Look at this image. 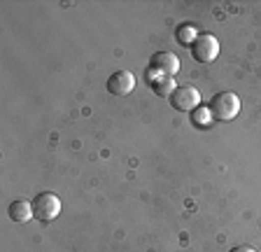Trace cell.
Listing matches in <instances>:
<instances>
[{
	"label": "cell",
	"mask_w": 261,
	"mask_h": 252,
	"mask_svg": "<svg viewBox=\"0 0 261 252\" xmlns=\"http://www.w3.org/2000/svg\"><path fill=\"white\" fill-rule=\"evenodd\" d=\"M210 115L217 121H231L240 112V98L233 91H222L217 96H212L210 100Z\"/></svg>",
	"instance_id": "obj_1"
},
{
	"label": "cell",
	"mask_w": 261,
	"mask_h": 252,
	"mask_svg": "<svg viewBox=\"0 0 261 252\" xmlns=\"http://www.w3.org/2000/svg\"><path fill=\"white\" fill-rule=\"evenodd\" d=\"M33 215L40 219V222H51L61 215V201L56 194L51 192H42L33 198Z\"/></svg>",
	"instance_id": "obj_2"
},
{
	"label": "cell",
	"mask_w": 261,
	"mask_h": 252,
	"mask_svg": "<svg viewBox=\"0 0 261 252\" xmlns=\"http://www.w3.org/2000/svg\"><path fill=\"white\" fill-rule=\"evenodd\" d=\"M219 54V42L215 35L210 33H201L196 35V40L191 42V56H194L198 63H212Z\"/></svg>",
	"instance_id": "obj_3"
},
{
	"label": "cell",
	"mask_w": 261,
	"mask_h": 252,
	"mask_svg": "<svg viewBox=\"0 0 261 252\" xmlns=\"http://www.w3.org/2000/svg\"><path fill=\"white\" fill-rule=\"evenodd\" d=\"M198 103H201V93H198L196 87H189V84L177 87L173 91V96H170V105L175 110H179V112H191V110L198 108Z\"/></svg>",
	"instance_id": "obj_4"
},
{
	"label": "cell",
	"mask_w": 261,
	"mask_h": 252,
	"mask_svg": "<svg viewBox=\"0 0 261 252\" xmlns=\"http://www.w3.org/2000/svg\"><path fill=\"white\" fill-rule=\"evenodd\" d=\"M179 70V59L173 52H156L149 59V72L161 77H173Z\"/></svg>",
	"instance_id": "obj_5"
},
{
	"label": "cell",
	"mask_w": 261,
	"mask_h": 252,
	"mask_svg": "<svg viewBox=\"0 0 261 252\" xmlns=\"http://www.w3.org/2000/svg\"><path fill=\"white\" fill-rule=\"evenodd\" d=\"M136 89V77L128 70H117L114 75H110L108 80V91L114 96H128Z\"/></svg>",
	"instance_id": "obj_6"
},
{
	"label": "cell",
	"mask_w": 261,
	"mask_h": 252,
	"mask_svg": "<svg viewBox=\"0 0 261 252\" xmlns=\"http://www.w3.org/2000/svg\"><path fill=\"white\" fill-rule=\"evenodd\" d=\"M7 215H10L12 222H19V224H26L31 217H35V215H33V203L23 201V198L12 201L10 208H7Z\"/></svg>",
	"instance_id": "obj_7"
},
{
	"label": "cell",
	"mask_w": 261,
	"mask_h": 252,
	"mask_svg": "<svg viewBox=\"0 0 261 252\" xmlns=\"http://www.w3.org/2000/svg\"><path fill=\"white\" fill-rule=\"evenodd\" d=\"M147 80H149V87L154 89V93L156 96H161V98H170L173 96V91L177 87H175L173 77H159V75H152V72H147Z\"/></svg>",
	"instance_id": "obj_8"
},
{
	"label": "cell",
	"mask_w": 261,
	"mask_h": 252,
	"mask_svg": "<svg viewBox=\"0 0 261 252\" xmlns=\"http://www.w3.org/2000/svg\"><path fill=\"white\" fill-rule=\"evenodd\" d=\"M194 33H196V28L191 26V23H182V26L175 31V38H177L179 44H185V47H191V42H194Z\"/></svg>",
	"instance_id": "obj_9"
},
{
	"label": "cell",
	"mask_w": 261,
	"mask_h": 252,
	"mask_svg": "<svg viewBox=\"0 0 261 252\" xmlns=\"http://www.w3.org/2000/svg\"><path fill=\"white\" fill-rule=\"evenodd\" d=\"M210 119H212V115H210V110L207 108H203V110H198V112H196L194 115V121L198 126H205V124H210Z\"/></svg>",
	"instance_id": "obj_10"
},
{
	"label": "cell",
	"mask_w": 261,
	"mask_h": 252,
	"mask_svg": "<svg viewBox=\"0 0 261 252\" xmlns=\"http://www.w3.org/2000/svg\"><path fill=\"white\" fill-rule=\"evenodd\" d=\"M231 252H254L252 250V247H245V245H240V247H233V250Z\"/></svg>",
	"instance_id": "obj_11"
}]
</instances>
